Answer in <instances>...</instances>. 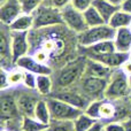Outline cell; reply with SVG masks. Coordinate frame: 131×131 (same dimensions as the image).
<instances>
[{"label": "cell", "mask_w": 131, "mask_h": 131, "mask_svg": "<svg viewBox=\"0 0 131 131\" xmlns=\"http://www.w3.org/2000/svg\"><path fill=\"white\" fill-rule=\"evenodd\" d=\"M86 61H88V57L78 53L77 57L69 60L62 67L55 69L52 75L54 82L53 91L76 88L78 82L85 74Z\"/></svg>", "instance_id": "6da1fadb"}, {"label": "cell", "mask_w": 131, "mask_h": 131, "mask_svg": "<svg viewBox=\"0 0 131 131\" xmlns=\"http://www.w3.org/2000/svg\"><path fill=\"white\" fill-rule=\"evenodd\" d=\"M37 32V39L40 43L37 44V47H35L32 51L37 48H43L47 51L51 55V61H55L59 59H64L67 62L69 61V55L71 51H68V41L58 32H39L38 29H34ZM31 51V52H32ZM30 52V53H31Z\"/></svg>", "instance_id": "7a4b0ae2"}, {"label": "cell", "mask_w": 131, "mask_h": 131, "mask_svg": "<svg viewBox=\"0 0 131 131\" xmlns=\"http://www.w3.org/2000/svg\"><path fill=\"white\" fill-rule=\"evenodd\" d=\"M107 85H108V79L84 74V76L78 82L76 88L74 89L78 90L89 100L93 101V100L105 99Z\"/></svg>", "instance_id": "3957f363"}, {"label": "cell", "mask_w": 131, "mask_h": 131, "mask_svg": "<svg viewBox=\"0 0 131 131\" xmlns=\"http://www.w3.org/2000/svg\"><path fill=\"white\" fill-rule=\"evenodd\" d=\"M131 95V89L129 83V76L125 75L121 68H116L108 79L105 99L117 100Z\"/></svg>", "instance_id": "277c9868"}, {"label": "cell", "mask_w": 131, "mask_h": 131, "mask_svg": "<svg viewBox=\"0 0 131 131\" xmlns=\"http://www.w3.org/2000/svg\"><path fill=\"white\" fill-rule=\"evenodd\" d=\"M116 30L112 28L108 23L98 27L88 28L84 32L77 35V41L79 46L89 47L94 44H98L100 41L105 40H114L115 38Z\"/></svg>", "instance_id": "5b68a950"}, {"label": "cell", "mask_w": 131, "mask_h": 131, "mask_svg": "<svg viewBox=\"0 0 131 131\" xmlns=\"http://www.w3.org/2000/svg\"><path fill=\"white\" fill-rule=\"evenodd\" d=\"M34 15V29H44V28L57 27L64 24L62 10L55 7L43 4L32 13Z\"/></svg>", "instance_id": "8992f818"}, {"label": "cell", "mask_w": 131, "mask_h": 131, "mask_svg": "<svg viewBox=\"0 0 131 131\" xmlns=\"http://www.w3.org/2000/svg\"><path fill=\"white\" fill-rule=\"evenodd\" d=\"M48 107L51 111V116L52 120L58 121H75L84 111L77 108V107L72 106V105L68 104L66 101L58 99L54 97H47Z\"/></svg>", "instance_id": "52a82bcc"}, {"label": "cell", "mask_w": 131, "mask_h": 131, "mask_svg": "<svg viewBox=\"0 0 131 131\" xmlns=\"http://www.w3.org/2000/svg\"><path fill=\"white\" fill-rule=\"evenodd\" d=\"M15 93L18 111L22 116H34L37 102L41 98H45L39 94L37 90H30L23 85L15 88Z\"/></svg>", "instance_id": "ba28073f"}, {"label": "cell", "mask_w": 131, "mask_h": 131, "mask_svg": "<svg viewBox=\"0 0 131 131\" xmlns=\"http://www.w3.org/2000/svg\"><path fill=\"white\" fill-rule=\"evenodd\" d=\"M0 116L2 121H14L22 117L16 102L15 88L0 90Z\"/></svg>", "instance_id": "9c48e42d"}, {"label": "cell", "mask_w": 131, "mask_h": 131, "mask_svg": "<svg viewBox=\"0 0 131 131\" xmlns=\"http://www.w3.org/2000/svg\"><path fill=\"white\" fill-rule=\"evenodd\" d=\"M15 66L12 54V30L8 25L0 24V68L9 71Z\"/></svg>", "instance_id": "30bf717a"}, {"label": "cell", "mask_w": 131, "mask_h": 131, "mask_svg": "<svg viewBox=\"0 0 131 131\" xmlns=\"http://www.w3.org/2000/svg\"><path fill=\"white\" fill-rule=\"evenodd\" d=\"M62 10L63 22L67 28H69L71 31H74L76 35H79L88 29V24L85 22L83 12L76 9L71 4L66 6Z\"/></svg>", "instance_id": "8fae6325"}, {"label": "cell", "mask_w": 131, "mask_h": 131, "mask_svg": "<svg viewBox=\"0 0 131 131\" xmlns=\"http://www.w3.org/2000/svg\"><path fill=\"white\" fill-rule=\"evenodd\" d=\"M48 97L58 98V99L68 102V104L72 105V106L77 107V108L82 109L84 112L91 102V100H89L85 95H83L76 89H64V90L53 91L51 93V95H48Z\"/></svg>", "instance_id": "7c38bea8"}, {"label": "cell", "mask_w": 131, "mask_h": 131, "mask_svg": "<svg viewBox=\"0 0 131 131\" xmlns=\"http://www.w3.org/2000/svg\"><path fill=\"white\" fill-rule=\"evenodd\" d=\"M29 32L30 31H12V54L15 64L18 59L30 53Z\"/></svg>", "instance_id": "4fadbf2b"}, {"label": "cell", "mask_w": 131, "mask_h": 131, "mask_svg": "<svg viewBox=\"0 0 131 131\" xmlns=\"http://www.w3.org/2000/svg\"><path fill=\"white\" fill-rule=\"evenodd\" d=\"M23 14L20 0H2L0 1V22L10 25L18 16Z\"/></svg>", "instance_id": "5bb4252c"}, {"label": "cell", "mask_w": 131, "mask_h": 131, "mask_svg": "<svg viewBox=\"0 0 131 131\" xmlns=\"http://www.w3.org/2000/svg\"><path fill=\"white\" fill-rule=\"evenodd\" d=\"M16 66L24 69L25 71L34 72L36 75H53V72H54V69L51 66L36 61L31 54H28L18 59V61L16 62Z\"/></svg>", "instance_id": "9a60e30c"}, {"label": "cell", "mask_w": 131, "mask_h": 131, "mask_svg": "<svg viewBox=\"0 0 131 131\" xmlns=\"http://www.w3.org/2000/svg\"><path fill=\"white\" fill-rule=\"evenodd\" d=\"M88 58L97 60V61L108 66V67L116 69V68H121L122 64L124 63L127 60H129L130 53H123V52L115 51V52L106 53V54H94V55H91V57H88Z\"/></svg>", "instance_id": "2e32d148"}, {"label": "cell", "mask_w": 131, "mask_h": 131, "mask_svg": "<svg viewBox=\"0 0 131 131\" xmlns=\"http://www.w3.org/2000/svg\"><path fill=\"white\" fill-rule=\"evenodd\" d=\"M114 70H115L114 68H111V67H108V66L97 61V60H93V59L88 58L86 68H85V74L86 75H91V76L109 79Z\"/></svg>", "instance_id": "e0dca14e"}, {"label": "cell", "mask_w": 131, "mask_h": 131, "mask_svg": "<svg viewBox=\"0 0 131 131\" xmlns=\"http://www.w3.org/2000/svg\"><path fill=\"white\" fill-rule=\"evenodd\" d=\"M116 51L123 53H130L131 51V29L128 28H121L116 30L115 38H114Z\"/></svg>", "instance_id": "ac0fdd59"}, {"label": "cell", "mask_w": 131, "mask_h": 131, "mask_svg": "<svg viewBox=\"0 0 131 131\" xmlns=\"http://www.w3.org/2000/svg\"><path fill=\"white\" fill-rule=\"evenodd\" d=\"M116 118V105L114 100L102 99L99 106V121L114 122Z\"/></svg>", "instance_id": "d6986e66"}, {"label": "cell", "mask_w": 131, "mask_h": 131, "mask_svg": "<svg viewBox=\"0 0 131 131\" xmlns=\"http://www.w3.org/2000/svg\"><path fill=\"white\" fill-rule=\"evenodd\" d=\"M92 6L99 12L100 15L104 17V20L107 23L109 22L112 16L120 9V6H116V5L112 4L108 0H93Z\"/></svg>", "instance_id": "ffe728a7"}, {"label": "cell", "mask_w": 131, "mask_h": 131, "mask_svg": "<svg viewBox=\"0 0 131 131\" xmlns=\"http://www.w3.org/2000/svg\"><path fill=\"white\" fill-rule=\"evenodd\" d=\"M34 15L32 14H21L10 25L9 29L12 31H31L34 29Z\"/></svg>", "instance_id": "44dd1931"}, {"label": "cell", "mask_w": 131, "mask_h": 131, "mask_svg": "<svg viewBox=\"0 0 131 131\" xmlns=\"http://www.w3.org/2000/svg\"><path fill=\"white\" fill-rule=\"evenodd\" d=\"M37 92L40 95L47 98L54 90V82L52 75H37Z\"/></svg>", "instance_id": "7402d4cb"}, {"label": "cell", "mask_w": 131, "mask_h": 131, "mask_svg": "<svg viewBox=\"0 0 131 131\" xmlns=\"http://www.w3.org/2000/svg\"><path fill=\"white\" fill-rule=\"evenodd\" d=\"M34 116L39 122L44 123V124H46V125H50L51 121H52V116H51V111H50V107H48L46 98H41V99L37 102Z\"/></svg>", "instance_id": "603a6c76"}, {"label": "cell", "mask_w": 131, "mask_h": 131, "mask_svg": "<svg viewBox=\"0 0 131 131\" xmlns=\"http://www.w3.org/2000/svg\"><path fill=\"white\" fill-rule=\"evenodd\" d=\"M108 24L115 30L121 29V28H128L131 25V14L127 13V12L118 9L109 20Z\"/></svg>", "instance_id": "cb8c5ba5"}, {"label": "cell", "mask_w": 131, "mask_h": 131, "mask_svg": "<svg viewBox=\"0 0 131 131\" xmlns=\"http://www.w3.org/2000/svg\"><path fill=\"white\" fill-rule=\"evenodd\" d=\"M47 128L48 125L39 122L35 116H22L21 117V131H43Z\"/></svg>", "instance_id": "d4e9b609"}, {"label": "cell", "mask_w": 131, "mask_h": 131, "mask_svg": "<svg viewBox=\"0 0 131 131\" xmlns=\"http://www.w3.org/2000/svg\"><path fill=\"white\" fill-rule=\"evenodd\" d=\"M84 14V18H85V22L88 24L89 28L92 27H98V25H102L106 24V21L104 20L100 13L94 8L93 6H91L90 8H88L85 12H83Z\"/></svg>", "instance_id": "484cf974"}, {"label": "cell", "mask_w": 131, "mask_h": 131, "mask_svg": "<svg viewBox=\"0 0 131 131\" xmlns=\"http://www.w3.org/2000/svg\"><path fill=\"white\" fill-rule=\"evenodd\" d=\"M24 76H25V70L15 66L13 69L8 71L9 88H17V86L23 85Z\"/></svg>", "instance_id": "4316f807"}, {"label": "cell", "mask_w": 131, "mask_h": 131, "mask_svg": "<svg viewBox=\"0 0 131 131\" xmlns=\"http://www.w3.org/2000/svg\"><path fill=\"white\" fill-rule=\"evenodd\" d=\"M95 122H97V120H94L93 117H91L90 115H88V114L84 112V113H82L81 115L74 121L75 130L76 131H88Z\"/></svg>", "instance_id": "83f0119b"}, {"label": "cell", "mask_w": 131, "mask_h": 131, "mask_svg": "<svg viewBox=\"0 0 131 131\" xmlns=\"http://www.w3.org/2000/svg\"><path fill=\"white\" fill-rule=\"evenodd\" d=\"M50 131H76L74 121H58L52 120L48 125Z\"/></svg>", "instance_id": "f1b7e54d"}, {"label": "cell", "mask_w": 131, "mask_h": 131, "mask_svg": "<svg viewBox=\"0 0 131 131\" xmlns=\"http://www.w3.org/2000/svg\"><path fill=\"white\" fill-rule=\"evenodd\" d=\"M23 13L32 14L39 6L44 4V0H20Z\"/></svg>", "instance_id": "f546056e"}, {"label": "cell", "mask_w": 131, "mask_h": 131, "mask_svg": "<svg viewBox=\"0 0 131 131\" xmlns=\"http://www.w3.org/2000/svg\"><path fill=\"white\" fill-rule=\"evenodd\" d=\"M30 54L34 57V59L36 60V61L40 62V63H44V64L51 66V55L47 51L43 50V48H37V50L32 51Z\"/></svg>", "instance_id": "4dcf8cb0"}, {"label": "cell", "mask_w": 131, "mask_h": 131, "mask_svg": "<svg viewBox=\"0 0 131 131\" xmlns=\"http://www.w3.org/2000/svg\"><path fill=\"white\" fill-rule=\"evenodd\" d=\"M101 100H93V101H91L90 105L88 106V108L85 109V113L97 121H99V106Z\"/></svg>", "instance_id": "1f68e13d"}, {"label": "cell", "mask_w": 131, "mask_h": 131, "mask_svg": "<svg viewBox=\"0 0 131 131\" xmlns=\"http://www.w3.org/2000/svg\"><path fill=\"white\" fill-rule=\"evenodd\" d=\"M36 85H37V75L34 74V72L25 71L23 86H25L27 89H30V90H36Z\"/></svg>", "instance_id": "d6a6232c"}, {"label": "cell", "mask_w": 131, "mask_h": 131, "mask_svg": "<svg viewBox=\"0 0 131 131\" xmlns=\"http://www.w3.org/2000/svg\"><path fill=\"white\" fill-rule=\"evenodd\" d=\"M70 4L76 9L81 12H85L88 8H90L93 4V0H71Z\"/></svg>", "instance_id": "836d02e7"}, {"label": "cell", "mask_w": 131, "mask_h": 131, "mask_svg": "<svg viewBox=\"0 0 131 131\" xmlns=\"http://www.w3.org/2000/svg\"><path fill=\"white\" fill-rule=\"evenodd\" d=\"M71 0H44V4L48 5V6L55 7L59 9H63L66 6L70 5Z\"/></svg>", "instance_id": "e575fe53"}, {"label": "cell", "mask_w": 131, "mask_h": 131, "mask_svg": "<svg viewBox=\"0 0 131 131\" xmlns=\"http://www.w3.org/2000/svg\"><path fill=\"white\" fill-rule=\"evenodd\" d=\"M104 131H125L122 122H107L105 123Z\"/></svg>", "instance_id": "d590c367"}, {"label": "cell", "mask_w": 131, "mask_h": 131, "mask_svg": "<svg viewBox=\"0 0 131 131\" xmlns=\"http://www.w3.org/2000/svg\"><path fill=\"white\" fill-rule=\"evenodd\" d=\"M9 89V81H8V71L0 68V90Z\"/></svg>", "instance_id": "8d00e7d4"}, {"label": "cell", "mask_w": 131, "mask_h": 131, "mask_svg": "<svg viewBox=\"0 0 131 131\" xmlns=\"http://www.w3.org/2000/svg\"><path fill=\"white\" fill-rule=\"evenodd\" d=\"M104 128H105V123L102 121H97L88 131H104Z\"/></svg>", "instance_id": "74e56055"}, {"label": "cell", "mask_w": 131, "mask_h": 131, "mask_svg": "<svg viewBox=\"0 0 131 131\" xmlns=\"http://www.w3.org/2000/svg\"><path fill=\"white\" fill-rule=\"evenodd\" d=\"M121 69L123 70V71L125 72V75L127 76H131V60H127V61L124 62V63L122 64V67H121Z\"/></svg>", "instance_id": "f35d334b"}, {"label": "cell", "mask_w": 131, "mask_h": 131, "mask_svg": "<svg viewBox=\"0 0 131 131\" xmlns=\"http://www.w3.org/2000/svg\"><path fill=\"white\" fill-rule=\"evenodd\" d=\"M120 8L122 9V10L131 14V0H124V1L122 2V5L120 6Z\"/></svg>", "instance_id": "ab89813d"}, {"label": "cell", "mask_w": 131, "mask_h": 131, "mask_svg": "<svg viewBox=\"0 0 131 131\" xmlns=\"http://www.w3.org/2000/svg\"><path fill=\"white\" fill-rule=\"evenodd\" d=\"M122 123L125 128V131H131V114L125 118L124 121H122Z\"/></svg>", "instance_id": "60d3db41"}, {"label": "cell", "mask_w": 131, "mask_h": 131, "mask_svg": "<svg viewBox=\"0 0 131 131\" xmlns=\"http://www.w3.org/2000/svg\"><path fill=\"white\" fill-rule=\"evenodd\" d=\"M108 1H111L112 4L116 5V6H121V5H122V2L124 1V0H108Z\"/></svg>", "instance_id": "b9f144b4"}, {"label": "cell", "mask_w": 131, "mask_h": 131, "mask_svg": "<svg viewBox=\"0 0 131 131\" xmlns=\"http://www.w3.org/2000/svg\"><path fill=\"white\" fill-rule=\"evenodd\" d=\"M1 131H12L10 129H9V128H8V129H6V128H2V130Z\"/></svg>", "instance_id": "7bdbcfd3"}, {"label": "cell", "mask_w": 131, "mask_h": 131, "mask_svg": "<svg viewBox=\"0 0 131 131\" xmlns=\"http://www.w3.org/2000/svg\"><path fill=\"white\" fill-rule=\"evenodd\" d=\"M129 83H130V89H131V76L129 77Z\"/></svg>", "instance_id": "ee69618b"}, {"label": "cell", "mask_w": 131, "mask_h": 131, "mask_svg": "<svg viewBox=\"0 0 131 131\" xmlns=\"http://www.w3.org/2000/svg\"><path fill=\"white\" fill-rule=\"evenodd\" d=\"M43 131H50V130H48V128H47V129H45V130H43Z\"/></svg>", "instance_id": "f6af8a7d"}, {"label": "cell", "mask_w": 131, "mask_h": 131, "mask_svg": "<svg viewBox=\"0 0 131 131\" xmlns=\"http://www.w3.org/2000/svg\"><path fill=\"white\" fill-rule=\"evenodd\" d=\"M129 59L131 60V51H130V58H129Z\"/></svg>", "instance_id": "bcb514c9"}, {"label": "cell", "mask_w": 131, "mask_h": 131, "mask_svg": "<svg viewBox=\"0 0 131 131\" xmlns=\"http://www.w3.org/2000/svg\"><path fill=\"white\" fill-rule=\"evenodd\" d=\"M130 29H131V25H130Z\"/></svg>", "instance_id": "7dc6e473"}, {"label": "cell", "mask_w": 131, "mask_h": 131, "mask_svg": "<svg viewBox=\"0 0 131 131\" xmlns=\"http://www.w3.org/2000/svg\"><path fill=\"white\" fill-rule=\"evenodd\" d=\"M130 99H131V95H130Z\"/></svg>", "instance_id": "c3c4849f"}]
</instances>
